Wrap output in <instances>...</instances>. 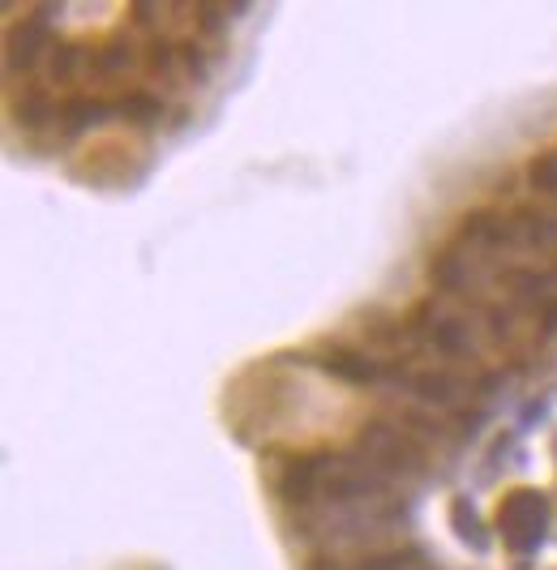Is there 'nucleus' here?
<instances>
[{
    "instance_id": "nucleus-23",
    "label": "nucleus",
    "mask_w": 557,
    "mask_h": 570,
    "mask_svg": "<svg viewBox=\"0 0 557 570\" xmlns=\"http://www.w3.org/2000/svg\"><path fill=\"white\" fill-rule=\"evenodd\" d=\"M181 65L189 69V78H194V81H206V78H210V61H206V52H201L198 40L181 43Z\"/></svg>"
},
{
    "instance_id": "nucleus-8",
    "label": "nucleus",
    "mask_w": 557,
    "mask_h": 570,
    "mask_svg": "<svg viewBox=\"0 0 557 570\" xmlns=\"http://www.w3.org/2000/svg\"><path fill=\"white\" fill-rule=\"evenodd\" d=\"M429 284L441 296H472V287H477L472 262L455 244H441V249L429 253Z\"/></svg>"
},
{
    "instance_id": "nucleus-5",
    "label": "nucleus",
    "mask_w": 557,
    "mask_h": 570,
    "mask_svg": "<svg viewBox=\"0 0 557 570\" xmlns=\"http://www.w3.org/2000/svg\"><path fill=\"white\" fill-rule=\"evenodd\" d=\"M455 237L477 244L480 253H506L518 249V223L515 215H498V210H468L455 228Z\"/></svg>"
},
{
    "instance_id": "nucleus-25",
    "label": "nucleus",
    "mask_w": 557,
    "mask_h": 570,
    "mask_svg": "<svg viewBox=\"0 0 557 570\" xmlns=\"http://www.w3.org/2000/svg\"><path fill=\"white\" fill-rule=\"evenodd\" d=\"M506 386V373H498V369H484L477 377V395H498Z\"/></svg>"
},
{
    "instance_id": "nucleus-20",
    "label": "nucleus",
    "mask_w": 557,
    "mask_h": 570,
    "mask_svg": "<svg viewBox=\"0 0 557 570\" xmlns=\"http://www.w3.org/2000/svg\"><path fill=\"white\" fill-rule=\"evenodd\" d=\"M86 61H90V52H81L78 43H52V78L56 81H74L86 69Z\"/></svg>"
},
{
    "instance_id": "nucleus-6",
    "label": "nucleus",
    "mask_w": 557,
    "mask_h": 570,
    "mask_svg": "<svg viewBox=\"0 0 557 570\" xmlns=\"http://www.w3.org/2000/svg\"><path fill=\"white\" fill-rule=\"evenodd\" d=\"M52 13L47 9H35V13H26L22 18V26H13V35H9V52H4V65H9V74H31L35 65H40L43 47H52Z\"/></svg>"
},
{
    "instance_id": "nucleus-14",
    "label": "nucleus",
    "mask_w": 557,
    "mask_h": 570,
    "mask_svg": "<svg viewBox=\"0 0 557 570\" xmlns=\"http://www.w3.org/2000/svg\"><path fill=\"white\" fill-rule=\"evenodd\" d=\"M450 528H455V536L468 545V549H477V553H484L489 545H493V531H489V524L477 515V506L468 502V497H455L450 502Z\"/></svg>"
},
{
    "instance_id": "nucleus-4",
    "label": "nucleus",
    "mask_w": 557,
    "mask_h": 570,
    "mask_svg": "<svg viewBox=\"0 0 557 570\" xmlns=\"http://www.w3.org/2000/svg\"><path fill=\"white\" fill-rule=\"evenodd\" d=\"M305 361L318 365L321 373H330V377H339V382H348V386H360V391L386 382V365L373 361L364 348H352V343H326L321 352L305 357Z\"/></svg>"
},
{
    "instance_id": "nucleus-12",
    "label": "nucleus",
    "mask_w": 557,
    "mask_h": 570,
    "mask_svg": "<svg viewBox=\"0 0 557 570\" xmlns=\"http://www.w3.org/2000/svg\"><path fill=\"white\" fill-rule=\"evenodd\" d=\"M163 112H167V103L155 90H124L112 103V117L124 121L129 129H155L163 121Z\"/></svg>"
},
{
    "instance_id": "nucleus-2",
    "label": "nucleus",
    "mask_w": 557,
    "mask_h": 570,
    "mask_svg": "<svg viewBox=\"0 0 557 570\" xmlns=\"http://www.w3.org/2000/svg\"><path fill=\"white\" fill-rule=\"evenodd\" d=\"M545 524H549V502L532 489L506 493L502 506H498V531L515 553H532L545 536Z\"/></svg>"
},
{
    "instance_id": "nucleus-26",
    "label": "nucleus",
    "mask_w": 557,
    "mask_h": 570,
    "mask_svg": "<svg viewBox=\"0 0 557 570\" xmlns=\"http://www.w3.org/2000/svg\"><path fill=\"white\" fill-rule=\"evenodd\" d=\"M557 335V296L540 309V339H554Z\"/></svg>"
},
{
    "instance_id": "nucleus-9",
    "label": "nucleus",
    "mask_w": 557,
    "mask_h": 570,
    "mask_svg": "<svg viewBox=\"0 0 557 570\" xmlns=\"http://www.w3.org/2000/svg\"><path fill=\"white\" fill-rule=\"evenodd\" d=\"M407 395L421 407H429V412H450V407H459L463 382L455 373H446V369H416L407 377Z\"/></svg>"
},
{
    "instance_id": "nucleus-21",
    "label": "nucleus",
    "mask_w": 557,
    "mask_h": 570,
    "mask_svg": "<svg viewBox=\"0 0 557 570\" xmlns=\"http://www.w3.org/2000/svg\"><path fill=\"white\" fill-rule=\"evenodd\" d=\"M527 185L536 198H557V155H536L527 163Z\"/></svg>"
},
{
    "instance_id": "nucleus-24",
    "label": "nucleus",
    "mask_w": 557,
    "mask_h": 570,
    "mask_svg": "<svg viewBox=\"0 0 557 570\" xmlns=\"http://www.w3.org/2000/svg\"><path fill=\"white\" fill-rule=\"evenodd\" d=\"M146 65H151L155 74H163V78H172V69H176V52H172V43L151 40V47H146Z\"/></svg>"
},
{
    "instance_id": "nucleus-7",
    "label": "nucleus",
    "mask_w": 557,
    "mask_h": 570,
    "mask_svg": "<svg viewBox=\"0 0 557 570\" xmlns=\"http://www.w3.org/2000/svg\"><path fill=\"white\" fill-rule=\"evenodd\" d=\"M498 287L506 292L511 309H545L554 300V275L536 271V266H523V262H506L498 271Z\"/></svg>"
},
{
    "instance_id": "nucleus-22",
    "label": "nucleus",
    "mask_w": 557,
    "mask_h": 570,
    "mask_svg": "<svg viewBox=\"0 0 557 570\" xmlns=\"http://www.w3.org/2000/svg\"><path fill=\"white\" fill-rule=\"evenodd\" d=\"M480 322H484L493 343H506L511 330H515V309H511V305H484V309H480Z\"/></svg>"
},
{
    "instance_id": "nucleus-15",
    "label": "nucleus",
    "mask_w": 557,
    "mask_h": 570,
    "mask_svg": "<svg viewBox=\"0 0 557 570\" xmlns=\"http://www.w3.org/2000/svg\"><path fill=\"white\" fill-rule=\"evenodd\" d=\"M515 223H518V244L557 253V219L554 215H545V210H515Z\"/></svg>"
},
{
    "instance_id": "nucleus-11",
    "label": "nucleus",
    "mask_w": 557,
    "mask_h": 570,
    "mask_svg": "<svg viewBox=\"0 0 557 570\" xmlns=\"http://www.w3.org/2000/svg\"><path fill=\"white\" fill-rule=\"evenodd\" d=\"M108 117H112V103H108V99H99V95H74V99L61 103L56 124H61L65 138H78L86 129H99Z\"/></svg>"
},
{
    "instance_id": "nucleus-19",
    "label": "nucleus",
    "mask_w": 557,
    "mask_h": 570,
    "mask_svg": "<svg viewBox=\"0 0 557 570\" xmlns=\"http://www.w3.org/2000/svg\"><path fill=\"white\" fill-rule=\"evenodd\" d=\"M357 330L364 343H373V348H391L398 343V330H403V318H391V314H382V309H364L357 318Z\"/></svg>"
},
{
    "instance_id": "nucleus-27",
    "label": "nucleus",
    "mask_w": 557,
    "mask_h": 570,
    "mask_svg": "<svg viewBox=\"0 0 557 570\" xmlns=\"http://www.w3.org/2000/svg\"><path fill=\"white\" fill-rule=\"evenodd\" d=\"M305 570H343V567H339V562H335L330 553H314V558L305 562Z\"/></svg>"
},
{
    "instance_id": "nucleus-3",
    "label": "nucleus",
    "mask_w": 557,
    "mask_h": 570,
    "mask_svg": "<svg viewBox=\"0 0 557 570\" xmlns=\"http://www.w3.org/2000/svg\"><path fill=\"white\" fill-rule=\"evenodd\" d=\"M326 459H330V454H309V450H296V454H283V459H278L275 497L292 511V515H305V511L321 497Z\"/></svg>"
},
{
    "instance_id": "nucleus-16",
    "label": "nucleus",
    "mask_w": 557,
    "mask_h": 570,
    "mask_svg": "<svg viewBox=\"0 0 557 570\" xmlns=\"http://www.w3.org/2000/svg\"><path fill=\"white\" fill-rule=\"evenodd\" d=\"M352 570H434V562L421 549H378V553H364Z\"/></svg>"
},
{
    "instance_id": "nucleus-1",
    "label": "nucleus",
    "mask_w": 557,
    "mask_h": 570,
    "mask_svg": "<svg viewBox=\"0 0 557 570\" xmlns=\"http://www.w3.org/2000/svg\"><path fill=\"white\" fill-rule=\"evenodd\" d=\"M357 450L360 463H369L378 476H386L391 485H407V481H421L429 472V447H421L412 434H403L398 425L373 416L357 429Z\"/></svg>"
},
{
    "instance_id": "nucleus-18",
    "label": "nucleus",
    "mask_w": 557,
    "mask_h": 570,
    "mask_svg": "<svg viewBox=\"0 0 557 570\" xmlns=\"http://www.w3.org/2000/svg\"><path fill=\"white\" fill-rule=\"evenodd\" d=\"M129 65H133V52H129V43H120V40L103 43V47H99V52H90V61H86V69H90L99 81L120 78Z\"/></svg>"
},
{
    "instance_id": "nucleus-17",
    "label": "nucleus",
    "mask_w": 557,
    "mask_h": 570,
    "mask_svg": "<svg viewBox=\"0 0 557 570\" xmlns=\"http://www.w3.org/2000/svg\"><path fill=\"white\" fill-rule=\"evenodd\" d=\"M398 429L412 434L421 447H434V442L446 438V420H438V412H429V407H407L398 416Z\"/></svg>"
},
{
    "instance_id": "nucleus-13",
    "label": "nucleus",
    "mask_w": 557,
    "mask_h": 570,
    "mask_svg": "<svg viewBox=\"0 0 557 570\" xmlns=\"http://www.w3.org/2000/svg\"><path fill=\"white\" fill-rule=\"evenodd\" d=\"M56 112H61V103H52L47 90H40V86H26V90L13 99V121L22 124L26 133H40L43 124L56 121Z\"/></svg>"
},
{
    "instance_id": "nucleus-10",
    "label": "nucleus",
    "mask_w": 557,
    "mask_h": 570,
    "mask_svg": "<svg viewBox=\"0 0 557 570\" xmlns=\"http://www.w3.org/2000/svg\"><path fill=\"white\" fill-rule=\"evenodd\" d=\"M429 348L438 352L441 361H472L477 357V343H472V335H468V322L463 318H455V314H434V322H429Z\"/></svg>"
},
{
    "instance_id": "nucleus-28",
    "label": "nucleus",
    "mask_w": 557,
    "mask_h": 570,
    "mask_svg": "<svg viewBox=\"0 0 557 570\" xmlns=\"http://www.w3.org/2000/svg\"><path fill=\"white\" fill-rule=\"evenodd\" d=\"M549 275H554V284H557V253H554V266H549Z\"/></svg>"
}]
</instances>
